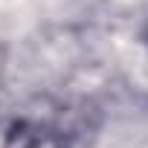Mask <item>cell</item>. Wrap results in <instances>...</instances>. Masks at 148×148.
<instances>
[{"label": "cell", "mask_w": 148, "mask_h": 148, "mask_svg": "<svg viewBox=\"0 0 148 148\" xmlns=\"http://www.w3.org/2000/svg\"><path fill=\"white\" fill-rule=\"evenodd\" d=\"M70 139L61 128L49 122H35V119H21L9 128L3 148H67Z\"/></svg>", "instance_id": "6da1fadb"}]
</instances>
